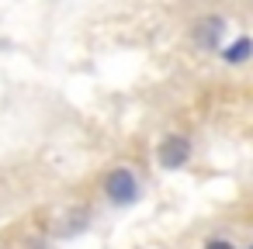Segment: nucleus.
Segmentation results:
<instances>
[{
    "label": "nucleus",
    "instance_id": "nucleus-1",
    "mask_svg": "<svg viewBox=\"0 0 253 249\" xmlns=\"http://www.w3.org/2000/svg\"><path fill=\"white\" fill-rule=\"evenodd\" d=\"M139 194H142L139 177H135L128 166H115V170L104 177V197H108L115 208H128V204H135Z\"/></svg>",
    "mask_w": 253,
    "mask_h": 249
},
{
    "label": "nucleus",
    "instance_id": "nucleus-2",
    "mask_svg": "<svg viewBox=\"0 0 253 249\" xmlns=\"http://www.w3.org/2000/svg\"><path fill=\"white\" fill-rule=\"evenodd\" d=\"M191 159V142L184 135H167L160 145H156V163L163 170H180L184 163Z\"/></svg>",
    "mask_w": 253,
    "mask_h": 249
},
{
    "label": "nucleus",
    "instance_id": "nucleus-3",
    "mask_svg": "<svg viewBox=\"0 0 253 249\" xmlns=\"http://www.w3.org/2000/svg\"><path fill=\"white\" fill-rule=\"evenodd\" d=\"M222 32H225V21H222L218 14H205V18H198V21L191 25V38H194L198 49H218Z\"/></svg>",
    "mask_w": 253,
    "mask_h": 249
},
{
    "label": "nucleus",
    "instance_id": "nucleus-4",
    "mask_svg": "<svg viewBox=\"0 0 253 249\" xmlns=\"http://www.w3.org/2000/svg\"><path fill=\"white\" fill-rule=\"evenodd\" d=\"M250 52H253V42H250L246 35H239L229 49H222V63H229V66H243V63L250 59Z\"/></svg>",
    "mask_w": 253,
    "mask_h": 249
},
{
    "label": "nucleus",
    "instance_id": "nucleus-5",
    "mask_svg": "<svg viewBox=\"0 0 253 249\" xmlns=\"http://www.w3.org/2000/svg\"><path fill=\"white\" fill-rule=\"evenodd\" d=\"M205 249H236V242L218 235V239H208V242H205Z\"/></svg>",
    "mask_w": 253,
    "mask_h": 249
}]
</instances>
